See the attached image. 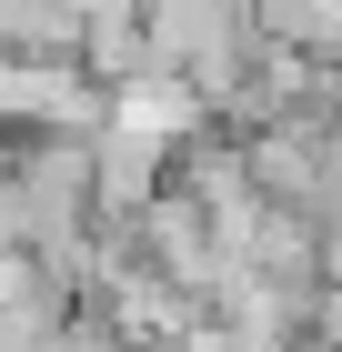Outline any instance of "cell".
Segmentation results:
<instances>
[{
    "instance_id": "obj_1",
    "label": "cell",
    "mask_w": 342,
    "mask_h": 352,
    "mask_svg": "<svg viewBox=\"0 0 342 352\" xmlns=\"http://www.w3.org/2000/svg\"><path fill=\"white\" fill-rule=\"evenodd\" d=\"M171 10H211V0H151V21H171Z\"/></svg>"
}]
</instances>
